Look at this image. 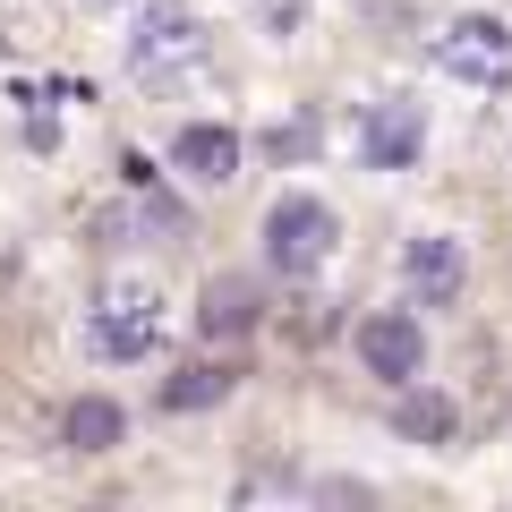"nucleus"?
<instances>
[{
  "mask_svg": "<svg viewBox=\"0 0 512 512\" xmlns=\"http://www.w3.org/2000/svg\"><path fill=\"white\" fill-rule=\"evenodd\" d=\"M359 367H367V376H384L393 393L419 384V367H427V325H419L410 308H376V316L359 325Z\"/></svg>",
  "mask_w": 512,
  "mask_h": 512,
  "instance_id": "nucleus-5",
  "label": "nucleus"
},
{
  "mask_svg": "<svg viewBox=\"0 0 512 512\" xmlns=\"http://www.w3.org/2000/svg\"><path fill=\"white\" fill-rule=\"evenodd\" d=\"M120 436H128V410L111 402V393H77L69 419H60V444H69V453H111Z\"/></svg>",
  "mask_w": 512,
  "mask_h": 512,
  "instance_id": "nucleus-9",
  "label": "nucleus"
},
{
  "mask_svg": "<svg viewBox=\"0 0 512 512\" xmlns=\"http://www.w3.org/2000/svg\"><path fill=\"white\" fill-rule=\"evenodd\" d=\"M402 282L419 308H461V282H470V256H461L453 231H419L402 248Z\"/></svg>",
  "mask_w": 512,
  "mask_h": 512,
  "instance_id": "nucleus-7",
  "label": "nucleus"
},
{
  "mask_svg": "<svg viewBox=\"0 0 512 512\" xmlns=\"http://www.w3.org/2000/svg\"><path fill=\"white\" fill-rule=\"evenodd\" d=\"M393 427H402L410 444H453L461 410L444 402V393H427V384H402V402H393Z\"/></svg>",
  "mask_w": 512,
  "mask_h": 512,
  "instance_id": "nucleus-10",
  "label": "nucleus"
},
{
  "mask_svg": "<svg viewBox=\"0 0 512 512\" xmlns=\"http://www.w3.org/2000/svg\"><path fill=\"white\" fill-rule=\"evenodd\" d=\"M222 393H231V367H180L163 384V410H214Z\"/></svg>",
  "mask_w": 512,
  "mask_h": 512,
  "instance_id": "nucleus-12",
  "label": "nucleus"
},
{
  "mask_svg": "<svg viewBox=\"0 0 512 512\" xmlns=\"http://www.w3.org/2000/svg\"><path fill=\"white\" fill-rule=\"evenodd\" d=\"M188 69H205V18L188 0H154L146 18L128 26V77L137 86H171Z\"/></svg>",
  "mask_w": 512,
  "mask_h": 512,
  "instance_id": "nucleus-2",
  "label": "nucleus"
},
{
  "mask_svg": "<svg viewBox=\"0 0 512 512\" xmlns=\"http://www.w3.org/2000/svg\"><path fill=\"white\" fill-rule=\"evenodd\" d=\"M86 350L111 359V367L154 359V350H163V291H154V282H111L86 308Z\"/></svg>",
  "mask_w": 512,
  "mask_h": 512,
  "instance_id": "nucleus-1",
  "label": "nucleus"
},
{
  "mask_svg": "<svg viewBox=\"0 0 512 512\" xmlns=\"http://www.w3.org/2000/svg\"><path fill=\"white\" fill-rule=\"evenodd\" d=\"M333 239H342L333 205L308 197V188H291V197H274V214H265V265H274L282 282H316L325 256H333Z\"/></svg>",
  "mask_w": 512,
  "mask_h": 512,
  "instance_id": "nucleus-3",
  "label": "nucleus"
},
{
  "mask_svg": "<svg viewBox=\"0 0 512 512\" xmlns=\"http://www.w3.org/2000/svg\"><path fill=\"white\" fill-rule=\"evenodd\" d=\"M427 52H436V69L461 77V86H504L512 77V26L487 18V9H470V18H453Z\"/></svg>",
  "mask_w": 512,
  "mask_h": 512,
  "instance_id": "nucleus-4",
  "label": "nucleus"
},
{
  "mask_svg": "<svg viewBox=\"0 0 512 512\" xmlns=\"http://www.w3.org/2000/svg\"><path fill=\"white\" fill-rule=\"evenodd\" d=\"M171 171L197 180V188H231V180H239V128H222V120L171 128Z\"/></svg>",
  "mask_w": 512,
  "mask_h": 512,
  "instance_id": "nucleus-8",
  "label": "nucleus"
},
{
  "mask_svg": "<svg viewBox=\"0 0 512 512\" xmlns=\"http://www.w3.org/2000/svg\"><path fill=\"white\" fill-rule=\"evenodd\" d=\"M197 325L214 333V342H231V333H248V325H256V282H239V274L205 282V299H197Z\"/></svg>",
  "mask_w": 512,
  "mask_h": 512,
  "instance_id": "nucleus-11",
  "label": "nucleus"
},
{
  "mask_svg": "<svg viewBox=\"0 0 512 512\" xmlns=\"http://www.w3.org/2000/svg\"><path fill=\"white\" fill-rule=\"evenodd\" d=\"M419 154H427V111L410 103V94L367 103V120H359V163L367 171H410Z\"/></svg>",
  "mask_w": 512,
  "mask_h": 512,
  "instance_id": "nucleus-6",
  "label": "nucleus"
}]
</instances>
